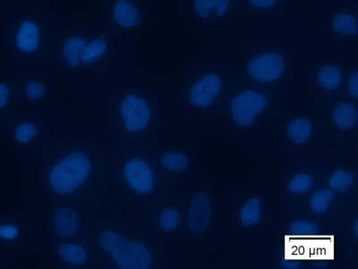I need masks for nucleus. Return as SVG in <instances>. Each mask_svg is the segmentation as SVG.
Listing matches in <instances>:
<instances>
[{"instance_id": "obj_1", "label": "nucleus", "mask_w": 358, "mask_h": 269, "mask_svg": "<svg viewBox=\"0 0 358 269\" xmlns=\"http://www.w3.org/2000/svg\"><path fill=\"white\" fill-rule=\"evenodd\" d=\"M287 70L286 54L278 49H257L246 57L244 73L259 85H273L282 81Z\"/></svg>"}, {"instance_id": "obj_2", "label": "nucleus", "mask_w": 358, "mask_h": 269, "mask_svg": "<svg viewBox=\"0 0 358 269\" xmlns=\"http://www.w3.org/2000/svg\"><path fill=\"white\" fill-rule=\"evenodd\" d=\"M100 245L121 268L143 269L151 267V252L141 242L127 241L111 231L100 236Z\"/></svg>"}, {"instance_id": "obj_3", "label": "nucleus", "mask_w": 358, "mask_h": 269, "mask_svg": "<svg viewBox=\"0 0 358 269\" xmlns=\"http://www.w3.org/2000/svg\"><path fill=\"white\" fill-rule=\"evenodd\" d=\"M91 163L81 152H73L57 160L50 172L49 182L53 191L69 194L78 190L87 178Z\"/></svg>"}, {"instance_id": "obj_4", "label": "nucleus", "mask_w": 358, "mask_h": 269, "mask_svg": "<svg viewBox=\"0 0 358 269\" xmlns=\"http://www.w3.org/2000/svg\"><path fill=\"white\" fill-rule=\"evenodd\" d=\"M268 105V97L257 88L243 89L229 103L230 118L236 126L248 128L264 113Z\"/></svg>"}, {"instance_id": "obj_5", "label": "nucleus", "mask_w": 358, "mask_h": 269, "mask_svg": "<svg viewBox=\"0 0 358 269\" xmlns=\"http://www.w3.org/2000/svg\"><path fill=\"white\" fill-rule=\"evenodd\" d=\"M223 89L224 78L222 73L214 71L201 73L188 86V104L198 110H207L219 101Z\"/></svg>"}, {"instance_id": "obj_6", "label": "nucleus", "mask_w": 358, "mask_h": 269, "mask_svg": "<svg viewBox=\"0 0 358 269\" xmlns=\"http://www.w3.org/2000/svg\"><path fill=\"white\" fill-rule=\"evenodd\" d=\"M120 115L126 130L136 133L148 126L151 120V108L145 99L129 94L121 101Z\"/></svg>"}, {"instance_id": "obj_7", "label": "nucleus", "mask_w": 358, "mask_h": 269, "mask_svg": "<svg viewBox=\"0 0 358 269\" xmlns=\"http://www.w3.org/2000/svg\"><path fill=\"white\" fill-rule=\"evenodd\" d=\"M213 217V201L206 191H198L192 198L187 214L188 230L194 235L206 232Z\"/></svg>"}, {"instance_id": "obj_8", "label": "nucleus", "mask_w": 358, "mask_h": 269, "mask_svg": "<svg viewBox=\"0 0 358 269\" xmlns=\"http://www.w3.org/2000/svg\"><path fill=\"white\" fill-rule=\"evenodd\" d=\"M124 175L129 187L138 194H150L155 187L152 169L145 160H129L124 166Z\"/></svg>"}, {"instance_id": "obj_9", "label": "nucleus", "mask_w": 358, "mask_h": 269, "mask_svg": "<svg viewBox=\"0 0 358 269\" xmlns=\"http://www.w3.org/2000/svg\"><path fill=\"white\" fill-rule=\"evenodd\" d=\"M331 33L338 38L352 40L358 34V17L356 8L343 5L336 8L330 17Z\"/></svg>"}, {"instance_id": "obj_10", "label": "nucleus", "mask_w": 358, "mask_h": 269, "mask_svg": "<svg viewBox=\"0 0 358 269\" xmlns=\"http://www.w3.org/2000/svg\"><path fill=\"white\" fill-rule=\"evenodd\" d=\"M189 6L198 22H215L229 14L232 0H189Z\"/></svg>"}, {"instance_id": "obj_11", "label": "nucleus", "mask_w": 358, "mask_h": 269, "mask_svg": "<svg viewBox=\"0 0 358 269\" xmlns=\"http://www.w3.org/2000/svg\"><path fill=\"white\" fill-rule=\"evenodd\" d=\"M41 31L36 22L31 20L22 22L15 34V45L24 53H33L40 46Z\"/></svg>"}, {"instance_id": "obj_12", "label": "nucleus", "mask_w": 358, "mask_h": 269, "mask_svg": "<svg viewBox=\"0 0 358 269\" xmlns=\"http://www.w3.org/2000/svg\"><path fill=\"white\" fill-rule=\"evenodd\" d=\"M315 82L322 91H338L344 83L343 72L335 64H325L319 67L315 73Z\"/></svg>"}, {"instance_id": "obj_13", "label": "nucleus", "mask_w": 358, "mask_h": 269, "mask_svg": "<svg viewBox=\"0 0 358 269\" xmlns=\"http://www.w3.org/2000/svg\"><path fill=\"white\" fill-rule=\"evenodd\" d=\"M331 120L338 129L351 131L357 124V108L350 101H338L332 110Z\"/></svg>"}, {"instance_id": "obj_14", "label": "nucleus", "mask_w": 358, "mask_h": 269, "mask_svg": "<svg viewBox=\"0 0 358 269\" xmlns=\"http://www.w3.org/2000/svg\"><path fill=\"white\" fill-rule=\"evenodd\" d=\"M114 21L123 29L136 27L141 22V13L129 0H117L113 8Z\"/></svg>"}, {"instance_id": "obj_15", "label": "nucleus", "mask_w": 358, "mask_h": 269, "mask_svg": "<svg viewBox=\"0 0 358 269\" xmlns=\"http://www.w3.org/2000/svg\"><path fill=\"white\" fill-rule=\"evenodd\" d=\"M313 122L306 117H296L286 126V136L291 143L296 146L305 145L313 136Z\"/></svg>"}, {"instance_id": "obj_16", "label": "nucleus", "mask_w": 358, "mask_h": 269, "mask_svg": "<svg viewBox=\"0 0 358 269\" xmlns=\"http://www.w3.org/2000/svg\"><path fill=\"white\" fill-rule=\"evenodd\" d=\"M57 235L60 237L75 235L79 229L80 219L78 214L69 208L64 207L57 211L54 217Z\"/></svg>"}, {"instance_id": "obj_17", "label": "nucleus", "mask_w": 358, "mask_h": 269, "mask_svg": "<svg viewBox=\"0 0 358 269\" xmlns=\"http://www.w3.org/2000/svg\"><path fill=\"white\" fill-rule=\"evenodd\" d=\"M287 238L299 240L301 246L303 240H308V249L313 239H317L322 235L320 227L315 221L308 219H299L293 221L289 226Z\"/></svg>"}, {"instance_id": "obj_18", "label": "nucleus", "mask_w": 358, "mask_h": 269, "mask_svg": "<svg viewBox=\"0 0 358 269\" xmlns=\"http://www.w3.org/2000/svg\"><path fill=\"white\" fill-rule=\"evenodd\" d=\"M262 215H263V203L261 198L257 196L246 198L239 209V223L242 226L250 228L260 223Z\"/></svg>"}, {"instance_id": "obj_19", "label": "nucleus", "mask_w": 358, "mask_h": 269, "mask_svg": "<svg viewBox=\"0 0 358 269\" xmlns=\"http://www.w3.org/2000/svg\"><path fill=\"white\" fill-rule=\"evenodd\" d=\"M335 192L331 189H321L310 196L308 208L315 216H324L331 209L335 200Z\"/></svg>"}, {"instance_id": "obj_20", "label": "nucleus", "mask_w": 358, "mask_h": 269, "mask_svg": "<svg viewBox=\"0 0 358 269\" xmlns=\"http://www.w3.org/2000/svg\"><path fill=\"white\" fill-rule=\"evenodd\" d=\"M85 44L86 40L84 37L72 36L67 38L62 48V56L67 65L76 67L82 63Z\"/></svg>"}, {"instance_id": "obj_21", "label": "nucleus", "mask_w": 358, "mask_h": 269, "mask_svg": "<svg viewBox=\"0 0 358 269\" xmlns=\"http://www.w3.org/2000/svg\"><path fill=\"white\" fill-rule=\"evenodd\" d=\"M108 51V41L104 37H96L86 43L83 51L82 63L86 66L92 65L103 59Z\"/></svg>"}, {"instance_id": "obj_22", "label": "nucleus", "mask_w": 358, "mask_h": 269, "mask_svg": "<svg viewBox=\"0 0 358 269\" xmlns=\"http://www.w3.org/2000/svg\"><path fill=\"white\" fill-rule=\"evenodd\" d=\"M315 176L309 173L299 172L291 176L286 185L287 194L293 196H302L312 190Z\"/></svg>"}, {"instance_id": "obj_23", "label": "nucleus", "mask_w": 358, "mask_h": 269, "mask_svg": "<svg viewBox=\"0 0 358 269\" xmlns=\"http://www.w3.org/2000/svg\"><path fill=\"white\" fill-rule=\"evenodd\" d=\"M161 165L167 171L180 173L187 170L190 165V158L187 154L179 152H169L163 154Z\"/></svg>"}, {"instance_id": "obj_24", "label": "nucleus", "mask_w": 358, "mask_h": 269, "mask_svg": "<svg viewBox=\"0 0 358 269\" xmlns=\"http://www.w3.org/2000/svg\"><path fill=\"white\" fill-rule=\"evenodd\" d=\"M356 182V175L353 172L336 170L330 175L327 181L328 188L334 192H344L352 188Z\"/></svg>"}, {"instance_id": "obj_25", "label": "nucleus", "mask_w": 358, "mask_h": 269, "mask_svg": "<svg viewBox=\"0 0 358 269\" xmlns=\"http://www.w3.org/2000/svg\"><path fill=\"white\" fill-rule=\"evenodd\" d=\"M59 254L60 258L66 263L81 266L85 264L87 259V253L85 249L78 245H62L59 246Z\"/></svg>"}, {"instance_id": "obj_26", "label": "nucleus", "mask_w": 358, "mask_h": 269, "mask_svg": "<svg viewBox=\"0 0 358 269\" xmlns=\"http://www.w3.org/2000/svg\"><path fill=\"white\" fill-rule=\"evenodd\" d=\"M159 227L164 232H172L180 225V214L172 208L163 210L158 219Z\"/></svg>"}, {"instance_id": "obj_27", "label": "nucleus", "mask_w": 358, "mask_h": 269, "mask_svg": "<svg viewBox=\"0 0 358 269\" xmlns=\"http://www.w3.org/2000/svg\"><path fill=\"white\" fill-rule=\"evenodd\" d=\"M36 127L31 123H22L15 131V142L20 144H27L36 136Z\"/></svg>"}, {"instance_id": "obj_28", "label": "nucleus", "mask_w": 358, "mask_h": 269, "mask_svg": "<svg viewBox=\"0 0 358 269\" xmlns=\"http://www.w3.org/2000/svg\"><path fill=\"white\" fill-rule=\"evenodd\" d=\"M283 0H246L249 6L260 11L273 10Z\"/></svg>"}, {"instance_id": "obj_29", "label": "nucleus", "mask_w": 358, "mask_h": 269, "mask_svg": "<svg viewBox=\"0 0 358 269\" xmlns=\"http://www.w3.org/2000/svg\"><path fill=\"white\" fill-rule=\"evenodd\" d=\"M358 72L354 70L348 75L345 86H346L347 94L354 101H356L358 96Z\"/></svg>"}, {"instance_id": "obj_30", "label": "nucleus", "mask_w": 358, "mask_h": 269, "mask_svg": "<svg viewBox=\"0 0 358 269\" xmlns=\"http://www.w3.org/2000/svg\"><path fill=\"white\" fill-rule=\"evenodd\" d=\"M25 92H27V98L30 101H36L43 98L44 86L38 82H31L28 83Z\"/></svg>"}, {"instance_id": "obj_31", "label": "nucleus", "mask_w": 358, "mask_h": 269, "mask_svg": "<svg viewBox=\"0 0 358 269\" xmlns=\"http://www.w3.org/2000/svg\"><path fill=\"white\" fill-rule=\"evenodd\" d=\"M19 235V230L17 226L10 224H3L0 225V239L6 241H14Z\"/></svg>"}, {"instance_id": "obj_32", "label": "nucleus", "mask_w": 358, "mask_h": 269, "mask_svg": "<svg viewBox=\"0 0 358 269\" xmlns=\"http://www.w3.org/2000/svg\"><path fill=\"white\" fill-rule=\"evenodd\" d=\"M10 97V89L6 83L0 82V108H5Z\"/></svg>"}, {"instance_id": "obj_33", "label": "nucleus", "mask_w": 358, "mask_h": 269, "mask_svg": "<svg viewBox=\"0 0 358 269\" xmlns=\"http://www.w3.org/2000/svg\"><path fill=\"white\" fill-rule=\"evenodd\" d=\"M353 231V236L355 239L357 238V219H355L353 222V226H351Z\"/></svg>"}]
</instances>
